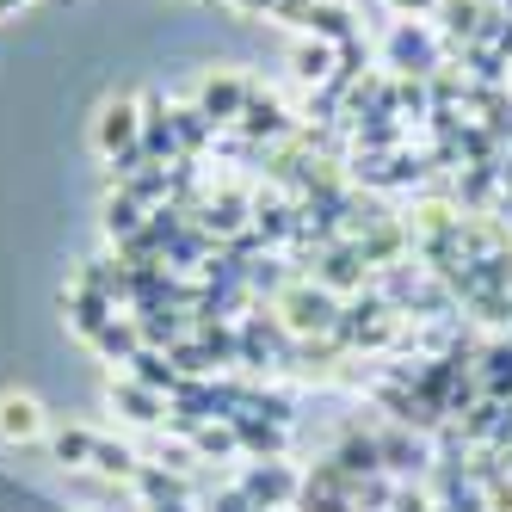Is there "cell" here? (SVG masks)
Here are the masks:
<instances>
[{
  "label": "cell",
  "instance_id": "ba28073f",
  "mask_svg": "<svg viewBox=\"0 0 512 512\" xmlns=\"http://www.w3.org/2000/svg\"><path fill=\"white\" fill-rule=\"evenodd\" d=\"M241 494H247L253 506H266V512H272V506H284L290 494H303V488H297V475H290V469H284V463L272 457L266 469H260V463H253V469L241 475Z\"/></svg>",
  "mask_w": 512,
  "mask_h": 512
},
{
  "label": "cell",
  "instance_id": "6da1fadb",
  "mask_svg": "<svg viewBox=\"0 0 512 512\" xmlns=\"http://www.w3.org/2000/svg\"><path fill=\"white\" fill-rule=\"evenodd\" d=\"M278 315H284V327L290 334H334L340 327V297L334 290H321V284H290L284 297H278Z\"/></svg>",
  "mask_w": 512,
  "mask_h": 512
},
{
  "label": "cell",
  "instance_id": "9a60e30c",
  "mask_svg": "<svg viewBox=\"0 0 512 512\" xmlns=\"http://www.w3.org/2000/svg\"><path fill=\"white\" fill-rule=\"evenodd\" d=\"M247 223V204L235 198V192H223V198H210L204 210H198V229H210V235H235Z\"/></svg>",
  "mask_w": 512,
  "mask_h": 512
},
{
  "label": "cell",
  "instance_id": "7c38bea8",
  "mask_svg": "<svg viewBox=\"0 0 512 512\" xmlns=\"http://www.w3.org/2000/svg\"><path fill=\"white\" fill-rule=\"evenodd\" d=\"M93 346H99V358H118V364H130L136 352H142V327H136V315H112L93 334Z\"/></svg>",
  "mask_w": 512,
  "mask_h": 512
},
{
  "label": "cell",
  "instance_id": "603a6c76",
  "mask_svg": "<svg viewBox=\"0 0 512 512\" xmlns=\"http://www.w3.org/2000/svg\"><path fill=\"white\" fill-rule=\"evenodd\" d=\"M0 13H7V0H0Z\"/></svg>",
  "mask_w": 512,
  "mask_h": 512
},
{
  "label": "cell",
  "instance_id": "7a4b0ae2",
  "mask_svg": "<svg viewBox=\"0 0 512 512\" xmlns=\"http://www.w3.org/2000/svg\"><path fill=\"white\" fill-rule=\"evenodd\" d=\"M93 142L105 161H124L142 149V105L136 99H105L99 105V124H93Z\"/></svg>",
  "mask_w": 512,
  "mask_h": 512
},
{
  "label": "cell",
  "instance_id": "e0dca14e",
  "mask_svg": "<svg viewBox=\"0 0 512 512\" xmlns=\"http://www.w3.org/2000/svg\"><path fill=\"white\" fill-rule=\"evenodd\" d=\"M297 75H303L309 87H327V81H334V44H321V38L303 44V50H297Z\"/></svg>",
  "mask_w": 512,
  "mask_h": 512
},
{
  "label": "cell",
  "instance_id": "7402d4cb",
  "mask_svg": "<svg viewBox=\"0 0 512 512\" xmlns=\"http://www.w3.org/2000/svg\"><path fill=\"white\" fill-rule=\"evenodd\" d=\"M13 7H25V0H7V13H13Z\"/></svg>",
  "mask_w": 512,
  "mask_h": 512
},
{
  "label": "cell",
  "instance_id": "d6986e66",
  "mask_svg": "<svg viewBox=\"0 0 512 512\" xmlns=\"http://www.w3.org/2000/svg\"><path fill=\"white\" fill-rule=\"evenodd\" d=\"M395 512H426V494H408V488H401V494H395Z\"/></svg>",
  "mask_w": 512,
  "mask_h": 512
},
{
  "label": "cell",
  "instance_id": "ffe728a7",
  "mask_svg": "<svg viewBox=\"0 0 512 512\" xmlns=\"http://www.w3.org/2000/svg\"><path fill=\"white\" fill-rule=\"evenodd\" d=\"M395 13H426V7H438V0H389Z\"/></svg>",
  "mask_w": 512,
  "mask_h": 512
},
{
  "label": "cell",
  "instance_id": "5b68a950",
  "mask_svg": "<svg viewBox=\"0 0 512 512\" xmlns=\"http://www.w3.org/2000/svg\"><path fill=\"white\" fill-rule=\"evenodd\" d=\"M247 93H253V81H241V75H210V81L198 87V112H204L216 130H223V124H241Z\"/></svg>",
  "mask_w": 512,
  "mask_h": 512
},
{
  "label": "cell",
  "instance_id": "4fadbf2b",
  "mask_svg": "<svg viewBox=\"0 0 512 512\" xmlns=\"http://www.w3.org/2000/svg\"><path fill=\"white\" fill-rule=\"evenodd\" d=\"M87 469H99V475H112V482H136V469H142V457L130 451V445H112V438H93V463Z\"/></svg>",
  "mask_w": 512,
  "mask_h": 512
},
{
  "label": "cell",
  "instance_id": "2e32d148",
  "mask_svg": "<svg viewBox=\"0 0 512 512\" xmlns=\"http://www.w3.org/2000/svg\"><path fill=\"white\" fill-rule=\"evenodd\" d=\"M377 451H383V469H395V475H420L426 469V445H408V438H377Z\"/></svg>",
  "mask_w": 512,
  "mask_h": 512
},
{
  "label": "cell",
  "instance_id": "8992f818",
  "mask_svg": "<svg viewBox=\"0 0 512 512\" xmlns=\"http://www.w3.org/2000/svg\"><path fill=\"white\" fill-rule=\"evenodd\" d=\"M247 142H278V136H290V112L272 99V93H260L253 87L247 93V105H241V124H235Z\"/></svg>",
  "mask_w": 512,
  "mask_h": 512
},
{
  "label": "cell",
  "instance_id": "5bb4252c",
  "mask_svg": "<svg viewBox=\"0 0 512 512\" xmlns=\"http://www.w3.org/2000/svg\"><path fill=\"white\" fill-rule=\"evenodd\" d=\"M142 229H149V210H142L136 198H105V235H112V241H130V235H142Z\"/></svg>",
  "mask_w": 512,
  "mask_h": 512
},
{
  "label": "cell",
  "instance_id": "cb8c5ba5",
  "mask_svg": "<svg viewBox=\"0 0 512 512\" xmlns=\"http://www.w3.org/2000/svg\"><path fill=\"white\" fill-rule=\"evenodd\" d=\"M506 13H512V0H506Z\"/></svg>",
  "mask_w": 512,
  "mask_h": 512
},
{
  "label": "cell",
  "instance_id": "30bf717a",
  "mask_svg": "<svg viewBox=\"0 0 512 512\" xmlns=\"http://www.w3.org/2000/svg\"><path fill=\"white\" fill-rule=\"evenodd\" d=\"M112 315H118V303H112V297H99V290H87V284L68 290V327H75L81 340H93Z\"/></svg>",
  "mask_w": 512,
  "mask_h": 512
},
{
  "label": "cell",
  "instance_id": "277c9868",
  "mask_svg": "<svg viewBox=\"0 0 512 512\" xmlns=\"http://www.w3.org/2000/svg\"><path fill=\"white\" fill-rule=\"evenodd\" d=\"M389 62L401 68V75H438V38L426 25H395V38H389Z\"/></svg>",
  "mask_w": 512,
  "mask_h": 512
},
{
  "label": "cell",
  "instance_id": "9c48e42d",
  "mask_svg": "<svg viewBox=\"0 0 512 512\" xmlns=\"http://www.w3.org/2000/svg\"><path fill=\"white\" fill-rule=\"evenodd\" d=\"M438 13H445V38L451 44H482L494 13L482 7V0H438Z\"/></svg>",
  "mask_w": 512,
  "mask_h": 512
},
{
  "label": "cell",
  "instance_id": "44dd1931",
  "mask_svg": "<svg viewBox=\"0 0 512 512\" xmlns=\"http://www.w3.org/2000/svg\"><path fill=\"white\" fill-rule=\"evenodd\" d=\"M241 13H278V0H235Z\"/></svg>",
  "mask_w": 512,
  "mask_h": 512
},
{
  "label": "cell",
  "instance_id": "3957f363",
  "mask_svg": "<svg viewBox=\"0 0 512 512\" xmlns=\"http://www.w3.org/2000/svg\"><path fill=\"white\" fill-rule=\"evenodd\" d=\"M0 438H7V445H38V438H50L44 401L25 395V389H7L0 395Z\"/></svg>",
  "mask_w": 512,
  "mask_h": 512
},
{
  "label": "cell",
  "instance_id": "ac0fdd59",
  "mask_svg": "<svg viewBox=\"0 0 512 512\" xmlns=\"http://www.w3.org/2000/svg\"><path fill=\"white\" fill-rule=\"evenodd\" d=\"M93 438H99V432L68 426V432H50V445H56V457H62L68 469H87V463H93Z\"/></svg>",
  "mask_w": 512,
  "mask_h": 512
},
{
  "label": "cell",
  "instance_id": "52a82bcc",
  "mask_svg": "<svg viewBox=\"0 0 512 512\" xmlns=\"http://www.w3.org/2000/svg\"><path fill=\"white\" fill-rule=\"evenodd\" d=\"M112 408H118L130 426H161V420H167V401H161L149 383H136V377H112Z\"/></svg>",
  "mask_w": 512,
  "mask_h": 512
},
{
  "label": "cell",
  "instance_id": "8fae6325",
  "mask_svg": "<svg viewBox=\"0 0 512 512\" xmlns=\"http://www.w3.org/2000/svg\"><path fill=\"white\" fill-rule=\"evenodd\" d=\"M303 31H315V38L321 44H346V38H358V31H352V13L346 7H334V0H309V7H303V19H297Z\"/></svg>",
  "mask_w": 512,
  "mask_h": 512
}]
</instances>
